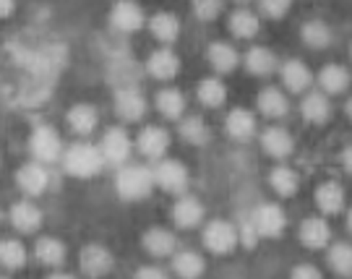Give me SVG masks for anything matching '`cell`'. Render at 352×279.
Segmentation results:
<instances>
[{
    "mask_svg": "<svg viewBox=\"0 0 352 279\" xmlns=\"http://www.w3.org/2000/svg\"><path fill=\"white\" fill-rule=\"evenodd\" d=\"M63 165L65 172L74 175V178H94L104 165V157H102L100 146H91L78 141L74 146H68L63 154Z\"/></svg>",
    "mask_w": 352,
    "mask_h": 279,
    "instance_id": "cell-1",
    "label": "cell"
},
{
    "mask_svg": "<svg viewBox=\"0 0 352 279\" xmlns=\"http://www.w3.org/2000/svg\"><path fill=\"white\" fill-rule=\"evenodd\" d=\"M115 188L120 193V199H126V201H141V199H146L151 193V188H154V172H151L149 167L128 165L118 172Z\"/></svg>",
    "mask_w": 352,
    "mask_h": 279,
    "instance_id": "cell-2",
    "label": "cell"
},
{
    "mask_svg": "<svg viewBox=\"0 0 352 279\" xmlns=\"http://www.w3.org/2000/svg\"><path fill=\"white\" fill-rule=\"evenodd\" d=\"M29 149L34 154V159L42 165H52L60 159L63 154V141L58 136V131L52 126H37L32 139H29Z\"/></svg>",
    "mask_w": 352,
    "mask_h": 279,
    "instance_id": "cell-3",
    "label": "cell"
},
{
    "mask_svg": "<svg viewBox=\"0 0 352 279\" xmlns=\"http://www.w3.org/2000/svg\"><path fill=\"white\" fill-rule=\"evenodd\" d=\"M238 227L230 225L225 219H214L204 227V245L206 251H212L217 256H225L230 254L235 245H238Z\"/></svg>",
    "mask_w": 352,
    "mask_h": 279,
    "instance_id": "cell-4",
    "label": "cell"
},
{
    "mask_svg": "<svg viewBox=\"0 0 352 279\" xmlns=\"http://www.w3.org/2000/svg\"><path fill=\"white\" fill-rule=\"evenodd\" d=\"M100 152L104 157V162H110V165H126L131 152H133V144H131V139H128V133L123 128H110L102 136Z\"/></svg>",
    "mask_w": 352,
    "mask_h": 279,
    "instance_id": "cell-5",
    "label": "cell"
},
{
    "mask_svg": "<svg viewBox=\"0 0 352 279\" xmlns=\"http://www.w3.org/2000/svg\"><path fill=\"white\" fill-rule=\"evenodd\" d=\"M151 172H154V183L170 193H183L188 188V170L177 159H162Z\"/></svg>",
    "mask_w": 352,
    "mask_h": 279,
    "instance_id": "cell-6",
    "label": "cell"
},
{
    "mask_svg": "<svg viewBox=\"0 0 352 279\" xmlns=\"http://www.w3.org/2000/svg\"><path fill=\"white\" fill-rule=\"evenodd\" d=\"M253 227L258 232V238H277L282 235V230L287 225V219H285V212L279 209L277 203H264V206H258L251 216Z\"/></svg>",
    "mask_w": 352,
    "mask_h": 279,
    "instance_id": "cell-7",
    "label": "cell"
},
{
    "mask_svg": "<svg viewBox=\"0 0 352 279\" xmlns=\"http://www.w3.org/2000/svg\"><path fill=\"white\" fill-rule=\"evenodd\" d=\"M144 21H146V19H144V11L139 8V3H133V0H118L113 13H110L113 29L123 32V34L139 32L141 26H144Z\"/></svg>",
    "mask_w": 352,
    "mask_h": 279,
    "instance_id": "cell-8",
    "label": "cell"
},
{
    "mask_svg": "<svg viewBox=\"0 0 352 279\" xmlns=\"http://www.w3.org/2000/svg\"><path fill=\"white\" fill-rule=\"evenodd\" d=\"M16 186L24 190L26 196H39L50 186V172L45 170L42 162H29V165L19 167L16 172Z\"/></svg>",
    "mask_w": 352,
    "mask_h": 279,
    "instance_id": "cell-9",
    "label": "cell"
},
{
    "mask_svg": "<svg viewBox=\"0 0 352 279\" xmlns=\"http://www.w3.org/2000/svg\"><path fill=\"white\" fill-rule=\"evenodd\" d=\"M136 146L146 159H162V154L170 149V133L160 126H146L139 133Z\"/></svg>",
    "mask_w": 352,
    "mask_h": 279,
    "instance_id": "cell-10",
    "label": "cell"
},
{
    "mask_svg": "<svg viewBox=\"0 0 352 279\" xmlns=\"http://www.w3.org/2000/svg\"><path fill=\"white\" fill-rule=\"evenodd\" d=\"M115 113L120 115L126 123H139L146 115V100L136 89H120L115 94Z\"/></svg>",
    "mask_w": 352,
    "mask_h": 279,
    "instance_id": "cell-11",
    "label": "cell"
},
{
    "mask_svg": "<svg viewBox=\"0 0 352 279\" xmlns=\"http://www.w3.org/2000/svg\"><path fill=\"white\" fill-rule=\"evenodd\" d=\"M11 225L21 235H32V232H37L39 225H42V212H39L37 203L32 201H19L11 206Z\"/></svg>",
    "mask_w": 352,
    "mask_h": 279,
    "instance_id": "cell-12",
    "label": "cell"
},
{
    "mask_svg": "<svg viewBox=\"0 0 352 279\" xmlns=\"http://www.w3.org/2000/svg\"><path fill=\"white\" fill-rule=\"evenodd\" d=\"M113 269V254L102 245H87L81 251V271L89 277H102Z\"/></svg>",
    "mask_w": 352,
    "mask_h": 279,
    "instance_id": "cell-13",
    "label": "cell"
},
{
    "mask_svg": "<svg viewBox=\"0 0 352 279\" xmlns=\"http://www.w3.org/2000/svg\"><path fill=\"white\" fill-rule=\"evenodd\" d=\"M173 219L180 230H193L204 222V206L201 201H196L193 196H183L177 199V203L173 206Z\"/></svg>",
    "mask_w": 352,
    "mask_h": 279,
    "instance_id": "cell-14",
    "label": "cell"
},
{
    "mask_svg": "<svg viewBox=\"0 0 352 279\" xmlns=\"http://www.w3.org/2000/svg\"><path fill=\"white\" fill-rule=\"evenodd\" d=\"M282 84H285V89L292 91V94H300V91H308L311 87V71H308V65L302 63V60H287V63L282 65Z\"/></svg>",
    "mask_w": 352,
    "mask_h": 279,
    "instance_id": "cell-15",
    "label": "cell"
},
{
    "mask_svg": "<svg viewBox=\"0 0 352 279\" xmlns=\"http://www.w3.org/2000/svg\"><path fill=\"white\" fill-rule=\"evenodd\" d=\"M225 131L230 139L235 141H251L253 133H256V118H253L248 110H243V107H238V110H232V113L227 115L225 120Z\"/></svg>",
    "mask_w": 352,
    "mask_h": 279,
    "instance_id": "cell-16",
    "label": "cell"
},
{
    "mask_svg": "<svg viewBox=\"0 0 352 279\" xmlns=\"http://www.w3.org/2000/svg\"><path fill=\"white\" fill-rule=\"evenodd\" d=\"M261 146H264V152L269 157H274V159H285L292 154V146H295V141L289 136L285 128H266L264 136H261Z\"/></svg>",
    "mask_w": 352,
    "mask_h": 279,
    "instance_id": "cell-17",
    "label": "cell"
},
{
    "mask_svg": "<svg viewBox=\"0 0 352 279\" xmlns=\"http://www.w3.org/2000/svg\"><path fill=\"white\" fill-rule=\"evenodd\" d=\"M100 123V115L91 104H74L68 110V128L74 131L76 136H89L94 133V128Z\"/></svg>",
    "mask_w": 352,
    "mask_h": 279,
    "instance_id": "cell-18",
    "label": "cell"
},
{
    "mask_svg": "<svg viewBox=\"0 0 352 279\" xmlns=\"http://www.w3.org/2000/svg\"><path fill=\"white\" fill-rule=\"evenodd\" d=\"M329 238H331V230L324 219H318V216H311V219H305L300 225V241L305 248H327L329 245Z\"/></svg>",
    "mask_w": 352,
    "mask_h": 279,
    "instance_id": "cell-19",
    "label": "cell"
},
{
    "mask_svg": "<svg viewBox=\"0 0 352 279\" xmlns=\"http://www.w3.org/2000/svg\"><path fill=\"white\" fill-rule=\"evenodd\" d=\"M209 63H212V68L217 74H232L240 63V55L232 45L214 42V45H209Z\"/></svg>",
    "mask_w": 352,
    "mask_h": 279,
    "instance_id": "cell-20",
    "label": "cell"
},
{
    "mask_svg": "<svg viewBox=\"0 0 352 279\" xmlns=\"http://www.w3.org/2000/svg\"><path fill=\"white\" fill-rule=\"evenodd\" d=\"M180 71V60L173 50H157L149 58V74L160 81H170V78L177 76Z\"/></svg>",
    "mask_w": 352,
    "mask_h": 279,
    "instance_id": "cell-21",
    "label": "cell"
},
{
    "mask_svg": "<svg viewBox=\"0 0 352 279\" xmlns=\"http://www.w3.org/2000/svg\"><path fill=\"white\" fill-rule=\"evenodd\" d=\"M144 248H146L151 256H157V258L173 256L175 254V235H173L170 230L151 227L149 232L144 235Z\"/></svg>",
    "mask_w": 352,
    "mask_h": 279,
    "instance_id": "cell-22",
    "label": "cell"
},
{
    "mask_svg": "<svg viewBox=\"0 0 352 279\" xmlns=\"http://www.w3.org/2000/svg\"><path fill=\"white\" fill-rule=\"evenodd\" d=\"M316 203L324 214H340L342 206H344V190H342L340 183L329 180L321 188L316 190Z\"/></svg>",
    "mask_w": 352,
    "mask_h": 279,
    "instance_id": "cell-23",
    "label": "cell"
},
{
    "mask_svg": "<svg viewBox=\"0 0 352 279\" xmlns=\"http://www.w3.org/2000/svg\"><path fill=\"white\" fill-rule=\"evenodd\" d=\"M300 113H302V118H305L308 123L321 126V123H327V120H329L331 107H329V100L321 94V91H311V94H305V100H302Z\"/></svg>",
    "mask_w": 352,
    "mask_h": 279,
    "instance_id": "cell-24",
    "label": "cell"
},
{
    "mask_svg": "<svg viewBox=\"0 0 352 279\" xmlns=\"http://www.w3.org/2000/svg\"><path fill=\"white\" fill-rule=\"evenodd\" d=\"M245 68L253 76H269L277 71V55L266 47H251L245 52Z\"/></svg>",
    "mask_w": 352,
    "mask_h": 279,
    "instance_id": "cell-25",
    "label": "cell"
},
{
    "mask_svg": "<svg viewBox=\"0 0 352 279\" xmlns=\"http://www.w3.org/2000/svg\"><path fill=\"white\" fill-rule=\"evenodd\" d=\"M34 256L42 267H60L65 261V245L55 238H39L34 245Z\"/></svg>",
    "mask_w": 352,
    "mask_h": 279,
    "instance_id": "cell-26",
    "label": "cell"
},
{
    "mask_svg": "<svg viewBox=\"0 0 352 279\" xmlns=\"http://www.w3.org/2000/svg\"><path fill=\"white\" fill-rule=\"evenodd\" d=\"M258 110L266 115V118H285L289 113V102L285 97V91L269 87L258 94Z\"/></svg>",
    "mask_w": 352,
    "mask_h": 279,
    "instance_id": "cell-27",
    "label": "cell"
},
{
    "mask_svg": "<svg viewBox=\"0 0 352 279\" xmlns=\"http://www.w3.org/2000/svg\"><path fill=\"white\" fill-rule=\"evenodd\" d=\"M149 29H151V34H154V39L170 45V42H175L177 34H180V21H177L175 13H157L149 21Z\"/></svg>",
    "mask_w": 352,
    "mask_h": 279,
    "instance_id": "cell-28",
    "label": "cell"
},
{
    "mask_svg": "<svg viewBox=\"0 0 352 279\" xmlns=\"http://www.w3.org/2000/svg\"><path fill=\"white\" fill-rule=\"evenodd\" d=\"M157 110L167 120H180L186 113V97L177 89H162L157 94Z\"/></svg>",
    "mask_w": 352,
    "mask_h": 279,
    "instance_id": "cell-29",
    "label": "cell"
},
{
    "mask_svg": "<svg viewBox=\"0 0 352 279\" xmlns=\"http://www.w3.org/2000/svg\"><path fill=\"white\" fill-rule=\"evenodd\" d=\"M318 84H321V89L327 91V94H342L350 87V74L342 65H324V71L318 76Z\"/></svg>",
    "mask_w": 352,
    "mask_h": 279,
    "instance_id": "cell-30",
    "label": "cell"
},
{
    "mask_svg": "<svg viewBox=\"0 0 352 279\" xmlns=\"http://www.w3.org/2000/svg\"><path fill=\"white\" fill-rule=\"evenodd\" d=\"M258 29H261V21H258V16L251 11H245V8H240L230 16V32L240 39H251L258 34Z\"/></svg>",
    "mask_w": 352,
    "mask_h": 279,
    "instance_id": "cell-31",
    "label": "cell"
},
{
    "mask_svg": "<svg viewBox=\"0 0 352 279\" xmlns=\"http://www.w3.org/2000/svg\"><path fill=\"white\" fill-rule=\"evenodd\" d=\"M227 100V87L219 81V78H204L199 84V102L209 110H217L222 107Z\"/></svg>",
    "mask_w": 352,
    "mask_h": 279,
    "instance_id": "cell-32",
    "label": "cell"
},
{
    "mask_svg": "<svg viewBox=\"0 0 352 279\" xmlns=\"http://www.w3.org/2000/svg\"><path fill=\"white\" fill-rule=\"evenodd\" d=\"M26 264V248L21 245V241H13V238H6L0 241V267L11 269H24Z\"/></svg>",
    "mask_w": 352,
    "mask_h": 279,
    "instance_id": "cell-33",
    "label": "cell"
},
{
    "mask_svg": "<svg viewBox=\"0 0 352 279\" xmlns=\"http://www.w3.org/2000/svg\"><path fill=\"white\" fill-rule=\"evenodd\" d=\"M173 269H175L177 277L193 279V277H199V274H204L206 264H204V258L199 254H193V251H180V254H175V258H173Z\"/></svg>",
    "mask_w": 352,
    "mask_h": 279,
    "instance_id": "cell-34",
    "label": "cell"
},
{
    "mask_svg": "<svg viewBox=\"0 0 352 279\" xmlns=\"http://www.w3.org/2000/svg\"><path fill=\"white\" fill-rule=\"evenodd\" d=\"M180 136L186 144H193V146H204L209 141V128L204 123L199 115H190L186 120H180Z\"/></svg>",
    "mask_w": 352,
    "mask_h": 279,
    "instance_id": "cell-35",
    "label": "cell"
},
{
    "mask_svg": "<svg viewBox=\"0 0 352 279\" xmlns=\"http://www.w3.org/2000/svg\"><path fill=\"white\" fill-rule=\"evenodd\" d=\"M269 183H272V188H274V193H279V196H295L298 193V175L289 170V167H274L272 170V175H269Z\"/></svg>",
    "mask_w": 352,
    "mask_h": 279,
    "instance_id": "cell-36",
    "label": "cell"
},
{
    "mask_svg": "<svg viewBox=\"0 0 352 279\" xmlns=\"http://www.w3.org/2000/svg\"><path fill=\"white\" fill-rule=\"evenodd\" d=\"M302 42L314 50H324L331 45V29L324 21H308L302 26Z\"/></svg>",
    "mask_w": 352,
    "mask_h": 279,
    "instance_id": "cell-37",
    "label": "cell"
},
{
    "mask_svg": "<svg viewBox=\"0 0 352 279\" xmlns=\"http://www.w3.org/2000/svg\"><path fill=\"white\" fill-rule=\"evenodd\" d=\"M329 267L337 274H352V245L347 243H334V248L329 251Z\"/></svg>",
    "mask_w": 352,
    "mask_h": 279,
    "instance_id": "cell-38",
    "label": "cell"
},
{
    "mask_svg": "<svg viewBox=\"0 0 352 279\" xmlns=\"http://www.w3.org/2000/svg\"><path fill=\"white\" fill-rule=\"evenodd\" d=\"M225 8V0H193V13L201 21H214Z\"/></svg>",
    "mask_w": 352,
    "mask_h": 279,
    "instance_id": "cell-39",
    "label": "cell"
},
{
    "mask_svg": "<svg viewBox=\"0 0 352 279\" xmlns=\"http://www.w3.org/2000/svg\"><path fill=\"white\" fill-rule=\"evenodd\" d=\"M289 3L292 0H261L258 8H261V13H264L266 19H282L289 11Z\"/></svg>",
    "mask_w": 352,
    "mask_h": 279,
    "instance_id": "cell-40",
    "label": "cell"
},
{
    "mask_svg": "<svg viewBox=\"0 0 352 279\" xmlns=\"http://www.w3.org/2000/svg\"><path fill=\"white\" fill-rule=\"evenodd\" d=\"M238 241L243 243L245 248H256V243H258V232H256L251 219L243 225V230H238Z\"/></svg>",
    "mask_w": 352,
    "mask_h": 279,
    "instance_id": "cell-41",
    "label": "cell"
},
{
    "mask_svg": "<svg viewBox=\"0 0 352 279\" xmlns=\"http://www.w3.org/2000/svg\"><path fill=\"white\" fill-rule=\"evenodd\" d=\"M292 277L295 279H318L321 277V271H318V269L316 267H308V264H305V267H298V269H292Z\"/></svg>",
    "mask_w": 352,
    "mask_h": 279,
    "instance_id": "cell-42",
    "label": "cell"
},
{
    "mask_svg": "<svg viewBox=\"0 0 352 279\" xmlns=\"http://www.w3.org/2000/svg\"><path fill=\"white\" fill-rule=\"evenodd\" d=\"M136 277H154V279H162L164 271L157 267H141L139 271H136Z\"/></svg>",
    "mask_w": 352,
    "mask_h": 279,
    "instance_id": "cell-43",
    "label": "cell"
},
{
    "mask_svg": "<svg viewBox=\"0 0 352 279\" xmlns=\"http://www.w3.org/2000/svg\"><path fill=\"white\" fill-rule=\"evenodd\" d=\"M16 8V0H0V19H8Z\"/></svg>",
    "mask_w": 352,
    "mask_h": 279,
    "instance_id": "cell-44",
    "label": "cell"
},
{
    "mask_svg": "<svg viewBox=\"0 0 352 279\" xmlns=\"http://www.w3.org/2000/svg\"><path fill=\"white\" fill-rule=\"evenodd\" d=\"M342 165H344V170L352 175V146H347V149H344V154H342Z\"/></svg>",
    "mask_w": 352,
    "mask_h": 279,
    "instance_id": "cell-45",
    "label": "cell"
},
{
    "mask_svg": "<svg viewBox=\"0 0 352 279\" xmlns=\"http://www.w3.org/2000/svg\"><path fill=\"white\" fill-rule=\"evenodd\" d=\"M344 110H347V118H350V120H352V97H350V100H347V107H344Z\"/></svg>",
    "mask_w": 352,
    "mask_h": 279,
    "instance_id": "cell-46",
    "label": "cell"
},
{
    "mask_svg": "<svg viewBox=\"0 0 352 279\" xmlns=\"http://www.w3.org/2000/svg\"><path fill=\"white\" fill-rule=\"evenodd\" d=\"M347 230L352 232V209H350V214H347Z\"/></svg>",
    "mask_w": 352,
    "mask_h": 279,
    "instance_id": "cell-47",
    "label": "cell"
},
{
    "mask_svg": "<svg viewBox=\"0 0 352 279\" xmlns=\"http://www.w3.org/2000/svg\"><path fill=\"white\" fill-rule=\"evenodd\" d=\"M238 3H248V0H238Z\"/></svg>",
    "mask_w": 352,
    "mask_h": 279,
    "instance_id": "cell-48",
    "label": "cell"
},
{
    "mask_svg": "<svg viewBox=\"0 0 352 279\" xmlns=\"http://www.w3.org/2000/svg\"><path fill=\"white\" fill-rule=\"evenodd\" d=\"M0 219H3V214H0Z\"/></svg>",
    "mask_w": 352,
    "mask_h": 279,
    "instance_id": "cell-49",
    "label": "cell"
},
{
    "mask_svg": "<svg viewBox=\"0 0 352 279\" xmlns=\"http://www.w3.org/2000/svg\"><path fill=\"white\" fill-rule=\"evenodd\" d=\"M350 55H352V50H350Z\"/></svg>",
    "mask_w": 352,
    "mask_h": 279,
    "instance_id": "cell-50",
    "label": "cell"
}]
</instances>
